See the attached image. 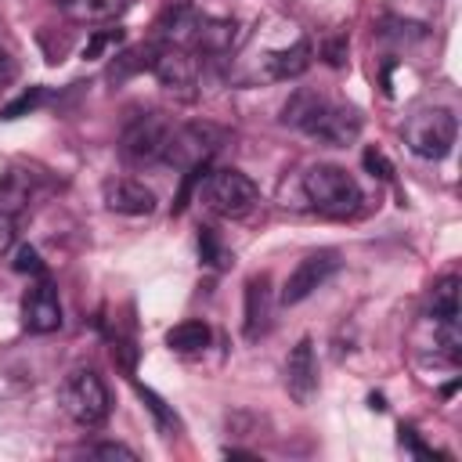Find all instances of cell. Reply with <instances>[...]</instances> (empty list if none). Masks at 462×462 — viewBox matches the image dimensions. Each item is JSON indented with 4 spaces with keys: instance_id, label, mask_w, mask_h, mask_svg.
Here are the masks:
<instances>
[{
    "instance_id": "cell-9",
    "label": "cell",
    "mask_w": 462,
    "mask_h": 462,
    "mask_svg": "<svg viewBox=\"0 0 462 462\" xmlns=\"http://www.w3.org/2000/svg\"><path fill=\"white\" fill-rule=\"evenodd\" d=\"M22 325L36 336L43 332H54L61 328V300H58V289L40 274L36 285L22 296Z\"/></svg>"
},
{
    "instance_id": "cell-12",
    "label": "cell",
    "mask_w": 462,
    "mask_h": 462,
    "mask_svg": "<svg viewBox=\"0 0 462 462\" xmlns=\"http://www.w3.org/2000/svg\"><path fill=\"white\" fill-rule=\"evenodd\" d=\"M267 318H271V282L267 274H260L245 282V336L256 339L267 328Z\"/></svg>"
},
{
    "instance_id": "cell-3",
    "label": "cell",
    "mask_w": 462,
    "mask_h": 462,
    "mask_svg": "<svg viewBox=\"0 0 462 462\" xmlns=\"http://www.w3.org/2000/svg\"><path fill=\"white\" fill-rule=\"evenodd\" d=\"M108 386L94 368H76L61 383V408L79 426H101L108 419Z\"/></svg>"
},
{
    "instance_id": "cell-18",
    "label": "cell",
    "mask_w": 462,
    "mask_h": 462,
    "mask_svg": "<svg viewBox=\"0 0 462 462\" xmlns=\"http://www.w3.org/2000/svg\"><path fill=\"white\" fill-rule=\"evenodd\" d=\"M47 94H43V87H32V90H22L11 105H4L0 108V119H18V116H25V112H32L40 101H43Z\"/></svg>"
},
{
    "instance_id": "cell-21",
    "label": "cell",
    "mask_w": 462,
    "mask_h": 462,
    "mask_svg": "<svg viewBox=\"0 0 462 462\" xmlns=\"http://www.w3.org/2000/svg\"><path fill=\"white\" fill-rule=\"evenodd\" d=\"M199 249H202V260H206V263H217V267H220V263H227V253L220 249V242L213 238V231H209V227L199 235Z\"/></svg>"
},
{
    "instance_id": "cell-20",
    "label": "cell",
    "mask_w": 462,
    "mask_h": 462,
    "mask_svg": "<svg viewBox=\"0 0 462 462\" xmlns=\"http://www.w3.org/2000/svg\"><path fill=\"white\" fill-rule=\"evenodd\" d=\"M14 271H18V274H32V278H40V274H43V260H40V253H36L32 245H18V253H14Z\"/></svg>"
},
{
    "instance_id": "cell-26",
    "label": "cell",
    "mask_w": 462,
    "mask_h": 462,
    "mask_svg": "<svg viewBox=\"0 0 462 462\" xmlns=\"http://www.w3.org/2000/svg\"><path fill=\"white\" fill-rule=\"evenodd\" d=\"M328 65H343V43H328Z\"/></svg>"
},
{
    "instance_id": "cell-1",
    "label": "cell",
    "mask_w": 462,
    "mask_h": 462,
    "mask_svg": "<svg viewBox=\"0 0 462 462\" xmlns=\"http://www.w3.org/2000/svg\"><path fill=\"white\" fill-rule=\"evenodd\" d=\"M282 119L325 144H350L357 134H361V116L346 105H336L314 90H296L285 108H282Z\"/></svg>"
},
{
    "instance_id": "cell-17",
    "label": "cell",
    "mask_w": 462,
    "mask_h": 462,
    "mask_svg": "<svg viewBox=\"0 0 462 462\" xmlns=\"http://www.w3.org/2000/svg\"><path fill=\"white\" fill-rule=\"evenodd\" d=\"M123 4L126 0H69L65 7L79 22H108V18H116L123 11Z\"/></svg>"
},
{
    "instance_id": "cell-7",
    "label": "cell",
    "mask_w": 462,
    "mask_h": 462,
    "mask_svg": "<svg viewBox=\"0 0 462 462\" xmlns=\"http://www.w3.org/2000/svg\"><path fill=\"white\" fill-rule=\"evenodd\" d=\"M202 199L220 217H245L256 206L260 191H256V184L245 173H238V170H217V173L206 177Z\"/></svg>"
},
{
    "instance_id": "cell-14",
    "label": "cell",
    "mask_w": 462,
    "mask_h": 462,
    "mask_svg": "<svg viewBox=\"0 0 462 462\" xmlns=\"http://www.w3.org/2000/svg\"><path fill=\"white\" fill-rule=\"evenodd\" d=\"M307 69H310V43L307 40H296L292 47H282L267 58V72L274 79H296Z\"/></svg>"
},
{
    "instance_id": "cell-15",
    "label": "cell",
    "mask_w": 462,
    "mask_h": 462,
    "mask_svg": "<svg viewBox=\"0 0 462 462\" xmlns=\"http://www.w3.org/2000/svg\"><path fill=\"white\" fill-rule=\"evenodd\" d=\"M430 318H433V325L458 321V278L455 274H448V278H440L433 285V292H430Z\"/></svg>"
},
{
    "instance_id": "cell-13",
    "label": "cell",
    "mask_w": 462,
    "mask_h": 462,
    "mask_svg": "<svg viewBox=\"0 0 462 462\" xmlns=\"http://www.w3.org/2000/svg\"><path fill=\"white\" fill-rule=\"evenodd\" d=\"M32 199V173L29 170H7L0 173V213L14 217L29 206Z\"/></svg>"
},
{
    "instance_id": "cell-22",
    "label": "cell",
    "mask_w": 462,
    "mask_h": 462,
    "mask_svg": "<svg viewBox=\"0 0 462 462\" xmlns=\"http://www.w3.org/2000/svg\"><path fill=\"white\" fill-rule=\"evenodd\" d=\"M365 170H368L372 177H379V180H390V177H393L390 159H386L383 152H375V148H368V152H365Z\"/></svg>"
},
{
    "instance_id": "cell-23",
    "label": "cell",
    "mask_w": 462,
    "mask_h": 462,
    "mask_svg": "<svg viewBox=\"0 0 462 462\" xmlns=\"http://www.w3.org/2000/svg\"><path fill=\"white\" fill-rule=\"evenodd\" d=\"M87 455H101V458H126V462H134L137 455L130 451V448H123V444H90L87 448Z\"/></svg>"
},
{
    "instance_id": "cell-6",
    "label": "cell",
    "mask_w": 462,
    "mask_h": 462,
    "mask_svg": "<svg viewBox=\"0 0 462 462\" xmlns=\"http://www.w3.org/2000/svg\"><path fill=\"white\" fill-rule=\"evenodd\" d=\"M141 69H148L162 87L170 90H180L184 97H191V87H195V51L180 47V43H152L141 51Z\"/></svg>"
},
{
    "instance_id": "cell-8",
    "label": "cell",
    "mask_w": 462,
    "mask_h": 462,
    "mask_svg": "<svg viewBox=\"0 0 462 462\" xmlns=\"http://www.w3.org/2000/svg\"><path fill=\"white\" fill-rule=\"evenodd\" d=\"M339 267V253L336 249H318V253H307L292 274L285 278V289H282V303H303L318 285L328 282V274Z\"/></svg>"
},
{
    "instance_id": "cell-11",
    "label": "cell",
    "mask_w": 462,
    "mask_h": 462,
    "mask_svg": "<svg viewBox=\"0 0 462 462\" xmlns=\"http://www.w3.org/2000/svg\"><path fill=\"white\" fill-rule=\"evenodd\" d=\"M105 206H108L112 213L141 217V213H152V209H155V195H152V188H144L141 180L119 177V180H108V184H105Z\"/></svg>"
},
{
    "instance_id": "cell-10",
    "label": "cell",
    "mask_w": 462,
    "mask_h": 462,
    "mask_svg": "<svg viewBox=\"0 0 462 462\" xmlns=\"http://www.w3.org/2000/svg\"><path fill=\"white\" fill-rule=\"evenodd\" d=\"M285 386L296 404H307L318 390V361H314V343L300 339L285 361Z\"/></svg>"
},
{
    "instance_id": "cell-4",
    "label": "cell",
    "mask_w": 462,
    "mask_h": 462,
    "mask_svg": "<svg viewBox=\"0 0 462 462\" xmlns=\"http://www.w3.org/2000/svg\"><path fill=\"white\" fill-rule=\"evenodd\" d=\"M458 123L451 116V108H419L408 123H404V144L419 155V159H444L455 144Z\"/></svg>"
},
{
    "instance_id": "cell-24",
    "label": "cell",
    "mask_w": 462,
    "mask_h": 462,
    "mask_svg": "<svg viewBox=\"0 0 462 462\" xmlns=\"http://www.w3.org/2000/svg\"><path fill=\"white\" fill-rule=\"evenodd\" d=\"M112 357L123 365V372H126V375H134V361H137V350H134L130 343H112Z\"/></svg>"
},
{
    "instance_id": "cell-25",
    "label": "cell",
    "mask_w": 462,
    "mask_h": 462,
    "mask_svg": "<svg viewBox=\"0 0 462 462\" xmlns=\"http://www.w3.org/2000/svg\"><path fill=\"white\" fill-rule=\"evenodd\" d=\"M11 245H14V224H11V217L0 213V253H7Z\"/></svg>"
},
{
    "instance_id": "cell-5",
    "label": "cell",
    "mask_w": 462,
    "mask_h": 462,
    "mask_svg": "<svg viewBox=\"0 0 462 462\" xmlns=\"http://www.w3.org/2000/svg\"><path fill=\"white\" fill-rule=\"evenodd\" d=\"M170 119L162 112H144L137 119H130V126L123 130L119 141V155L130 166H148V162H162L166 159V144H170Z\"/></svg>"
},
{
    "instance_id": "cell-27",
    "label": "cell",
    "mask_w": 462,
    "mask_h": 462,
    "mask_svg": "<svg viewBox=\"0 0 462 462\" xmlns=\"http://www.w3.org/2000/svg\"><path fill=\"white\" fill-rule=\"evenodd\" d=\"M58 4H69V0H58Z\"/></svg>"
},
{
    "instance_id": "cell-2",
    "label": "cell",
    "mask_w": 462,
    "mask_h": 462,
    "mask_svg": "<svg viewBox=\"0 0 462 462\" xmlns=\"http://www.w3.org/2000/svg\"><path fill=\"white\" fill-rule=\"evenodd\" d=\"M303 195L325 217H354L365 202L357 180L343 166H332V162H318L303 173Z\"/></svg>"
},
{
    "instance_id": "cell-19",
    "label": "cell",
    "mask_w": 462,
    "mask_h": 462,
    "mask_svg": "<svg viewBox=\"0 0 462 462\" xmlns=\"http://www.w3.org/2000/svg\"><path fill=\"white\" fill-rule=\"evenodd\" d=\"M137 393L144 397V404L152 408V415H155V422H159L162 430H177V415L166 408V401H162L155 390H148V386H137Z\"/></svg>"
},
{
    "instance_id": "cell-16",
    "label": "cell",
    "mask_w": 462,
    "mask_h": 462,
    "mask_svg": "<svg viewBox=\"0 0 462 462\" xmlns=\"http://www.w3.org/2000/svg\"><path fill=\"white\" fill-rule=\"evenodd\" d=\"M166 346L177 350V354H199V350L209 346V325L199 321V318H188V321H180L166 332Z\"/></svg>"
}]
</instances>
